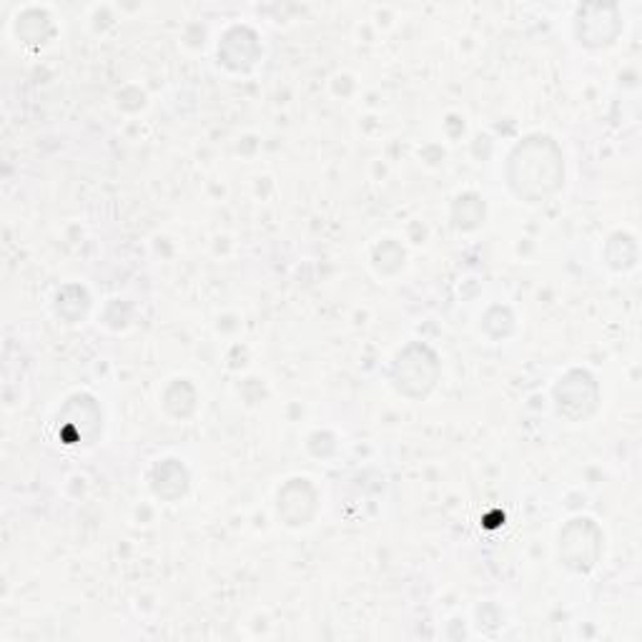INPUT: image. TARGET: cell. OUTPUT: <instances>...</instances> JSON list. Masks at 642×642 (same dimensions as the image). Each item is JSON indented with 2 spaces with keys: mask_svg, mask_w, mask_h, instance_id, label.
Instances as JSON below:
<instances>
[{
  "mask_svg": "<svg viewBox=\"0 0 642 642\" xmlns=\"http://www.w3.org/2000/svg\"><path fill=\"white\" fill-rule=\"evenodd\" d=\"M505 179L512 194L523 202H548L565 186V153L552 136H527L509 151Z\"/></svg>",
  "mask_w": 642,
  "mask_h": 642,
  "instance_id": "obj_1",
  "label": "cell"
},
{
  "mask_svg": "<svg viewBox=\"0 0 642 642\" xmlns=\"http://www.w3.org/2000/svg\"><path fill=\"white\" fill-rule=\"evenodd\" d=\"M442 375L439 357L427 344L412 342L397 354L392 364V385L406 399H424L432 394Z\"/></svg>",
  "mask_w": 642,
  "mask_h": 642,
  "instance_id": "obj_2",
  "label": "cell"
},
{
  "mask_svg": "<svg viewBox=\"0 0 642 642\" xmlns=\"http://www.w3.org/2000/svg\"><path fill=\"white\" fill-rule=\"evenodd\" d=\"M605 535L595 519L575 517L560 529L558 554L560 562L572 572H589L603 558Z\"/></svg>",
  "mask_w": 642,
  "mask_h": 642,
  "instance_id": "obj_3",
  "label": "cell"
},
{
  "mask_svg": "<svg viewBox=\"0 0 642 642\" xmlns=\"http://www.w3.org/2000/svg\"><path fill=\"white\" fill-rule=\"evenodd\" d=\"M554 406L558 414L570 422H585L600 406V387L595 377L583 369H570L554 385Z\"/></svg>",
  "mask_w": 642,
  "mask_h": 642,
  "instance_id": "obj_4",
  "label": "cell"
},
{
  "mask_svg": "<svg viewBox=\"0 0 642 642\" xmlns=\"http://www.w3.org/2000/svg\"><path fill=\"white\" fill-rule=\"evenodd\" d=\"M58 422L71 432L68 442L71 445H93L103 432V412L89 394H76L68 399V404L58 412Z\"/></svg>",
  "mask_w": 642,
  "mask_h": 642,
  "instance_id": "obj_5",
  "label": "cell"
},
{
  "mask_svg": "<svg viewBox=\"0 0 642 642\" xmlns=\"http://www.w3.org/2000/svg\"><path fill=\"white\" fill-rule=\"evenodd\" d=\"M620 13L615 5H585L580 8L575 31L587 48H605L620 36Z\"/></svg>",
  "mask_w": 642,
  "mask_h": 642,
  "instance_id": "obj_6",
  "label": "cell"
},
{
  "mask_svg": "<svg viewBox=\"0 0 642 642\" xmlns=\"http://www.w3.org/2000/svg\"><path fill=\"white\" fill-rule=\"evenodd\" d=\"M319 507V494L314 484L303 477L297 480H289L279 490V497H276V512H279V519L289 527H303L309 525L317 515Z\"/></svg>",
  "mask_w": 642,
  "mask_h": 642,
  "instance_id": "obj_7",
  "label": "cell"
},
{
  "mask_svg": "<svg viewBox=\"0 0 642 642\" xmlns=\"http://www.w3.org/2000/svg\"><path fill=\"white\" fill-rule=\"evenodd\" d=\"M262 58V46H259V36L251 28H231L223 33L219 43V60L231 71H249Z\"/></svg>",
  "mask_w": 642,
  "mask_h": 642,
  "instance_id": "obj_8",
  "label": "cell"
},
{
  "mask_svg": "<svg viewBox=\"0 0 642 642\" xmlns=\"http://www.w3.org/2000/svg\"><path fill=\"white\" fill-rule=\"evenodd\" d=\"M151 488L161 500H167V502L181 500L188 490L186 467L181 465L179 459H163V462L153 467Z\"/></svg>",
  "mask_w": 642,
  "mask_h": 642,
  "instance_id": "obj_9",
  "label": "cell"
},
{
  "mask_svg": "<svg viewBox=\"0 0 642 642\" xmlns=\"http://www.w3.org/2000/svg\"><path fill=\"white\" fill-rule=\"evenodd\" d=\"M163 410H167L171 416L184 420V416H188L196 410V389L191 387L186 379L171 381L167 392H163Z\"/></svg>",
  "mask_w": 642,
  "mask_h": 642,
  "instance_id": "obj_10",
  "label": "cell"
},
{
  "mask_svg": "<svg viewBox=\"0 0 642 642\" xmlns=\"http://www.w3.org/2000/svg\"><path fill=\"white\" fill-rule=\"evenodd\" d=\"M89 307H91L89 294H85L81 286H66L56 299V314L60 319H66L68 324L81 321L85 317V311H89Z\"/></svg>",
  "mask_w": 642,
  "mask_h": 642,
  "instance_id": "obj_11",
  "label": "cell"
},
{
  "mask_svg": "<svg viewBox=\"0 0 642 642\" xmlns=\"http://www.w3.org/2000/svg\"><path fill=\"white\" fill-rule=\"evenodd\" d=\"M452 221L457 229L462 231H472L480 227V223L484 221V204L480 196L474 194H462L455 202L452 206Z\"/></svg>",
  "mask_w": 642,
  "mask_h": 642,
  "instance_id": "obj_12",
  "label": "cell"
},
{
  "mask_svg": "<svg viewBox=\"0 0 642 642\" xmlns=\"http://www.w3.org/2000/svg\"><path fill=\"white\" fill-rule=\"evenodd\" d=\"M15 33L25 43H43L50 36V21L43 11H25L19 15V23H15Z\"/></svg>",
  "mask_w": 642,
  "mask_h": 642,
  "instance_id": "obj_13",
  "label": "cell"
},
{
  "mask_svg": "<svg viewBox=\"0 0 642 642\" xmlns=\"http://www.w3.org/2000/svg\"><path fill=\"white\" fill-rule=\"evenodd\" d=\"M607 249H618V254H605L607 264H610L612 268H630L635 266L638 262V247L635 241H632V237H628V233H615V237L607 241Z\"/></svg>",
  "mask_w": 642,
  "mask_h": 642,
  "instance_id": "obj_14",
  "label": "cell"
},
{
  "mask_svg": "<svg viewBox=\"0 0 642 642\" xmlns=\"http://www.w3.org/2000/svg\"><path fill=\"white\" fill-rule=\"evenodd\" d=\"M375 266L385 274H394L397 268L404 266V249L397 241H385L375 251Z\"/></svg>",
  "mask_w": 642,
  "mask_h": 642,
  "instance_id": "obj_15",
  "label": "cell"
}]
</instances>
